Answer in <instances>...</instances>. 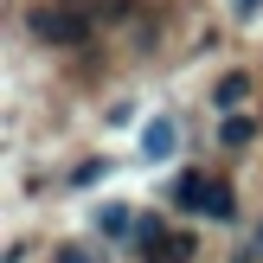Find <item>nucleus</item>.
<instances>
[{
	"mask_svg": "<svg viewBox=\"0 0 263 263\" xmlns=\"http://www.w3.org/2000/svg\"><path fill=\"white\" fill-rule=\"evenodd\" d=\"M32 32L45 39V45H77V39L90 32V13H77V7H45V13H32Z\"/></svg>",
	"mask_w": 263,
	"mask_h": 263,
	"instance_id": "f257e3e1",
	"label": "nucleus"
},
{
	"mask_svg": "<svg viewBox=\"0 0 263 263\" xmlns=\"http://www.w3.org/2000/svg\"><path fill=\"white\" fill-rule=\"evenodd\" d=\"M174 205L205 212V205H212V180H205V174H180V180H174Z\"/></svg>",
	"mask_w": 263,
	"mask_h": 263,
	"instance_id": "f03ea898",
	"label": "nucleus"
},
{
	"mask_svg": "<svg viewBox=\"0 0 263 263\" xmlns=\"http://www.w3.org/2000/svg\"><path fill=\"white\" fill-rule=\"evenodd\" d=\"M97 231H103V238H128V231H141V218L128 212V205H103V212H97Z\"/></svg>",
	"mask_w": 263,
	"mask_h": 263,
	"instance_id": "7ed1b4c3",
	"label": "nucleus"
},
{
	"mask_svg": "<svg viewBox=\"0 0 263 263\" xmlns=\"http://www.w3.org/2000/svg\"><path fill=\"white\" fill-rule=\"evenodd\" d=\"M244 97H251V77H244V71L218 77V109H225V116H238V109H244Z\"/></svg>",
	"mask_w": 263,
	"mask_h": 263,
	"instance_id": "20e7f679",
	"label": "nucleus"
},
{
	"mask_svg": "<svg viewBox=\"0 0 263 263\" xmlns=\"http://www.w3.org/2000/svg\"><path fill=\"white\" fill-rule=\"evenodd\" d=\"M141 154H148V161H167V154H174V122H148L141 128Z\"/></svg>",
	"mask_w": 263,
	"mask_h": 263,
	"instance_id": "39448f33",
	"label": "nucleus"
},
{
	"mask_svg": "<svg viewBox=\"0 0 263 263\" xmlns=\"http://www.w3.org/2000/svg\"><path fill=\"white\" fill-rule=\"evenodd\" d=\"M205 218H218V225H231V218H238V193H231L225 180H212V205H205Z\"/></svg>",
	"mask_w": 263,
	"mask_h": 263,
	"instance_id": "423d86ee",
	"label": "nucleus"
},
{
	"mask_svg": "<svg viewBox=\"0 0 263 263\" xmlns=\"http://www.w3.org/2000/svg\"><path fill=\"white\" fill-rule=\"evenodd\" d=\"M218 141H225V148H244V141H251V116H225Z\"/></svg>",
	"mask_w": 263,
	"mask_h": 263,
	"instance_id": "0eeeda50",
	"label": "nucleus"
},
{
	"mask_svg": "<svg viewBox=\"0 0 263 263\" xmlns=\"http://www.w3.org/2000/svg\"><path fill=\"white\" fill-rule=\"evenodd\" d=\"M103 174H109V161H84V167L71 174V186H90V180H103Z\"/></svg>",
	"mask_w": 263,
	"mask_h": 263,
	"instance_id": "6e6552de",
	"label": "nucleus"
},
{
	"mask_svg": "<svg viewBox=\"0 0 263 263\" xmlns=\"http://www.w3.org/2000/svg\"><path fill=\"white\" fill-rule=\"evenodd\" d=\"M58 263H103V257H97V251H84V244H64Z\"/></svg>",
	"mask_w": 263,
	"mask_h": 263,
	"instance_id": "1a4fd4ad",
	"label": "nucleus"
},
{
	"mask_svg": "<svg viewBox=\"0 0 263 263\" xmlns=\"http://www.w3.org/2000/svg\"><path fill=\"white\" fill-rule=\"evenodd\" d=\"M231 7H238V13H257V7H263V0H231Z\"/></svg>",
	"mask_w": 263,
	"mask_h": 263,
	"instance_id": "9d476101",
	"label": "nucleus"
}]
</instances>
